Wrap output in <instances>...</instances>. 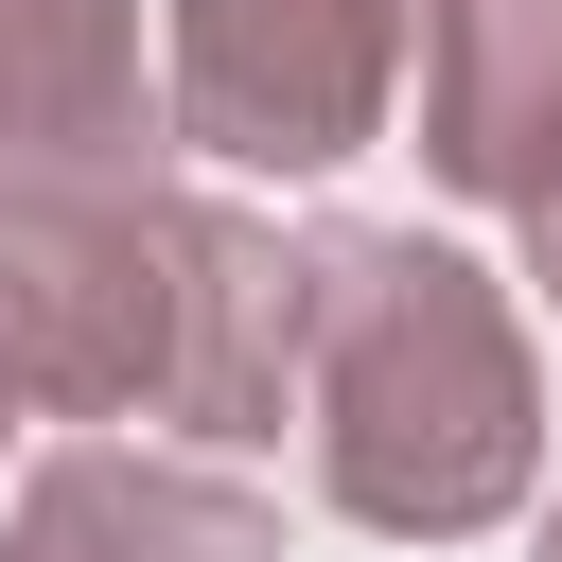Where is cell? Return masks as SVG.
<instances>
[{
  "label": "cell",
  "mask_w": 562,
  "mask_h": 562,
  "mask_svg": "<svg viewBox=\"0 0 562 562\" xmlns=\"http://www.w3.org/2000/svg\"><path fill=\"white\" fill-rule=\"evenodd\" d=\"M0 562H18V544H0Z\"/></svg>",
  "instance_id": "cell-10"
},
{
  "label": "cell",
  "mask_w": 562,
  "mask_h": 562,
  "mask_svg": "<svg viewBox=\"0 0 562 562\" xmlns=\"http://www.w3.org/2000/svg\"><path fill=\"white\" fill-rule=\"evenodd\" d=\"M18 562H281V509L211 457H140V439H70L18 492Z\"/></svg>",
  "instance_id": "cell-5"
},
{
  "label": "cell",
  "mask_w": 562,
  "mask_h": 562,
  "mask_svg": "<svg viewBox=\"0 0 562 562\" xmlns=\"http://www.w3.org/2000/svg\"><path fill=\"white\" fill-rule=\"evenodd\" d=\"M527 281H544V316H562V176L527 193Z\"/></svg>",
  "instance_id": "cell-7"
},
{
  "label": "cell",
  "mask_w": 562,
  "mask_h": 562,
  "mask_svg": "<svg viewBox=\"0 0 562 562\" xmlns=\"http://www.w3.org/2000/svg\"><path fill=\"white\" fill-rule=\"evenodd\" d=\"M158 35H176L158 123L228 176H334L386 140L404 0H158Z\"/></svg>",
  "instance_id": "cell-3"
},
{
  "label": "cell",
  "mask_w": 562,
  "mask_h": 562,
  "mask_svg": "<svg viewBox=\"0 0 562 562\" xmlns=\"http://www.w3.org/2000/svg\"><path fill=\"white\" fill-rule=\"evenodd\" d=\"M316 492L386 544H474L527 509L544 474V369L527 316L492 299V263L422 246V228H334L316 246Z\"/></svg>",
  "instance_id": "cell-2"
},
{
  "label": "cell",
  "mask_w": 562,
  "mask_h": 562,
  "mask_svg": "<svg viewBox=\"0 0 562 562\" xmlns=\"http://www.w3.org/2000/svg\"><path fill=\"white\" fill-rule=\"evenodd\" d=\"M18 422H35V404H18V386H0V457H18Z\"/></svg>",
  "instance_id": "cell-8"
},
{
  "label": "cell",
  "mask_w": 562,
  "mask_h": 562,
  "mask_svg": "<svg viewBox=\"0 0 562 562\" xmlns=\"http://www.w3.org/2000/svg\"><path fill=\"white\" fill-rule=\"evenodd\" d=\"M140 0H0V176H140Z\"/></svg>",
  "instance_id": "cell-6"
},
{
  "label": "cell",
  "mask_w": 562,
  "mask_h": 562,
  "mask_svg": "<svg viewBox=\"0 0 562 562\" xmlns=\"http://www.w3.org/2000/svg\"><path fill=\"white\" fill-rule=\"evenodd\" d=\"M422 158L474 211L562 176V0H422Z\"/></svg>",
  "instance_id": "cell-4"
},
{
  "label": "cell",
  "mask_w": 562,
  "mask_h": 562,
  "mask_svg": "<svg viewBox=\"0 0 562 562\" xmlns=\"http://www.w3.org/2000/svg\"><path fill=\"white\" fill-rule=\"evenodd\" d=\"M544 562H562V509H544Z\"/></svg>",
  "instance_id": "cell-9"
},
{
  "label": "cell",
  "mask_w": 562,
  "mask_h": 562,
  "mask_svg": "<svg viewBox=\"0 0 562 562\" xmlns=\"http://www.w3.org/2000/svg\"><path fill=\"white\" fill-rule=\"evenodd\" d=\"M316 369V246L176 176H0V386L35 422H176L211 457L281 439Z\"/></svg>",
  "instance_id": "cell-1"
}]
</instances>
